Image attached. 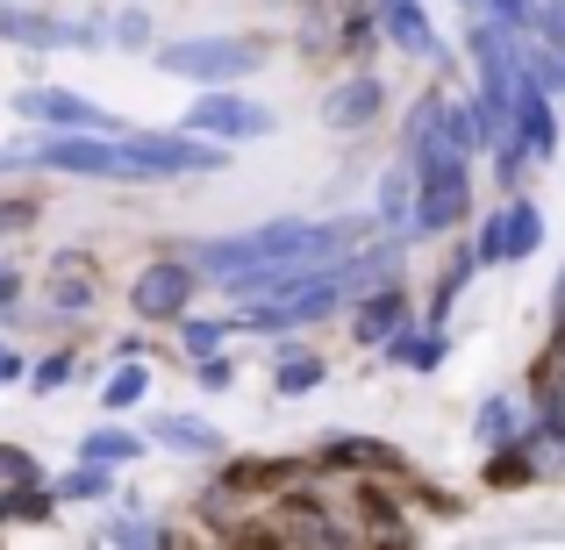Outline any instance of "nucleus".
Masks as SVG:
<instances>
[{
  "label": "nucleus",
  "mask_w": 565,
  "mask_h": 550,
  "mask_svg": "<svg viewBox=\"0 0 565 550\" xmlns=\"http://www.w3.org/2000/svg\"><path fill=\"white\" fill-rule=\"evenodd\" d=\"M344 244H351V229H330V222H265V229L201 244V265L230 279V272H258V265H279V258H330Z\"/></svg>",
  "instance_id": "nucleus-1"
},
{
  "label": "nucleus",
  "mask_w": 565,
  "mask_h": 550,
  "mask_svg": "<svg viewBox=\"0 0 565 550\" xmlns=\"http://www.w3.org/2000/svg\"><path fill=\"white\" fill-rule=\"evenodd\" d=\"M415 229H451L466 215V151H451L444 137H429V115H415Z\"/></svg>",
  "instance_id": "nucleus-2"
},
{
  "label": "nucleus",
  "mask_w": 565,
  "mask_h": 550,
  "mask_svg": "<svg viewBox=\"0 0 565 550\" xmlns=\"http://www.w3.org/2000/svg\"><path fill=\"white\" fill-rule=\"evenodd\" d=\"M186 129L193 137H215V143H250V137H265L273 129V108H258V100H236V94H201L186 108Z\"/></svg>",
  "instance_id": "nucleus-3"
},
{
  "label": "nucleus",
  "mask_w": 565,
  "mask_h": 550,
  "mask_svg": "<svg viewBox=\"0 0 565 550\" xmlns=\"http://www.w3.org/2000/svg\"><path fill=\"white\" fill-rule=\"evenodd\" d=\"M158 65L166 72H180V79H244V72H258V51L250 43H236V36H222V43H172V51H158Z\"/></svg>",
  "instance_id": "nucleus-4"
},
{
  "label": "nucleus",
  "mask_w": 565,
  "mask_h": 550,
  "mask_svg": "<svg viewBox=\"0 0 565 550\" xmlns=\"http://www.w3.org/2000/svg\"><path fill=\"white\" fill-rule=\"evenodd\" d=\"M537 244H544V222H537V207H530V201H509L480 229V258L487 265H515V258H530Z\"/></svg>",
  "instance_id": "nucleus-5"
},
{
  "label": "nucleus",
  "mask_w": 565,
  "mask_h": 550,
  "mask_svg": "<svg viewBox=\"0 0 565 550\" xmlns=\"http://www.w3.org/2000/svg\"><path fill=\"white\" fill-rule=\"evenodd\" d=\"M137 143V158H143V172L151 180H172V172H215L222 165V143H201L186 129V137H129Z\"/></svg>",
  "instance_id": "nucleus-6"
},
{
  "label": "nucleus",
  "mask_w": 565,
  "mask_h": 550,
  "mask_svg": "<svg viewBox=\"0 0 565 550\" xmlns=\"http://www.w3.org/2000/svg\"><path fill=\"white\" fill-rule=\"evenodd\" d=\"M14 115H29V122H51V129H108V115L86 108V100L65 94V86H22V94H14Z\"/></svg>",
  "instance_id": "nucleus-7"
},
{
  "label": "nucleus",
  "mask_w": 565,
  "mask_h": 550,
  "mask_svg": "<svg viewBox=\"0 0 565 550\" xmlns=\"http://www.w3.org/2000/svg\"><path fill=\"white\" fill-rule=\"evenodd\" d=\"M193 287H201V279H193L186 265H151V272L137 279V308L143 315H180L193 301Z\"/></svg>",
  "instance_id": "nucleus-8"
},
{
  "label": "nucleus",
  "mask_w": 565,
  "mask_h": 550,
  "mask_svg": "<svg viewBox=\"0 0 565 550\" xmlns=\"http://www.w3.org/2000/svg\"><path fill=\"white\" fill-rule=\"evenodd\" d=\"M380 22H386V43H401L408 57H437V29H429L423 0H380Z\"/></svg>",
  "instance_id": "nucleus-9"
},
{
  "label": "nucleus",
  "mask_w": 565,
  "mask_h": 550,
  "mask_svg": "<svg viewBox=\"0 0 565 550\" xmlns=\"http://www.w3.org/2000/svg\"><path fill=\"white\" fill-rule=\"evenodd\" d=\"M380 86L373 79H351V86H337V94H330V108H322V115H330V122L337 129H365V122H373V115H380Z\"/></svg>",
  "instance_id": "nucleus-10"
},
{
  "label": "nucleus",
  "mask_w": 565,
  "mask_h": 550,
  "mask_svg": "<svg viewBox=\"0 0 565 550\" xmlns=\"http://www.w3.org/2000/svg\"><path fill=\"white\" fill-rule=\"evenodd\" d=\"M158 443H172V451H193V457L222 451V436H215L207 422H193V414H158Z\"/></svg>",
  "instance_id": "nucleus-11"
},
{
  "label": "nucleus",
  "mask_w": 565,
  "mask_h": 550,
  "mask_svg": "<svg viewBox=\"0 0 565 550\" xmlns=\"http://www.w3.org/2000/svg\"><path fill=\"white\" fill-rule=\"evenodd\" d=\"M401 315H408V308H401V293L386 287L380 301L359 315V336H365V344H394V336H401Z\"/></svg>",
  "instance_id": "nucleus-12"
},
{
  "label": "nucleus",
  "mask_w": 565,
  "mask_h": 550,
  "mask_svg": "<svg viewBox=\"0 0 565 550\" xmlns=\"http://www.w3.org/2000/svg\"><path fill=\"white\" fill-rule=\"evenodd\" d=\"M79 451L94 457V465H129V457H143V443H137V436H122V429H94Z\"/></svg>",
  "instance_id": "nucleus-13"
},
{
  "label": "nucleus",
  "mask_w": 565,
  "mask_h": 550,
  "mask_svg": "<svg viewBox=\"0 0 565 550\" xmlns=\"http://www.w3.org/2000/svg\"><path fill=\"white\" fill-rule=\"evenodd\" d=\"M380 215L386 222H415V180L408 172H394V180L380 186Z\"/></svg>",
  "instance_id": "nucleus-14"
},
{
  "label": "nucleus",
  "mask_w": 565,
  "mask_h": 550,
  "mask_svg": "<svg viewBox=\"0 0 565 550\" xmlns=\"http://www.w3.org/2000/svg\"><path fill=\"white\" fill-rule=\"evenodd\" d=\"M100 494H108V465L86 457V472H72V479H65V500H100Z\"/></svg>",
  "instance_id": "nucleus-15"
},
{
  "label": "nucleus",
  "mask_w": 565,
  "mask_h": 550,
  "mask_svg": "<svg viewBox=\"0 0 565 550\" xmlns=\"http://www.w3.org/2000/svg\"><path fill=\"white\" fill-rule=\"evenodd\" d=\"M137 400H143V371L137 365L115 371V379H108V408H137Z\"/></svg>",
  "instance_id": "nucleus-16"
},
{
  "label": "nucleus",
  "mask_w": 565,
  "mask_h": 550,
  "mask_svg": "<svg viewBox=\"0 0 565 550\" xmlns=\"http://www.w3.org/2000/svg\"><path fill=\"white\" fill-rule=\"evenodd\" d=\"M316 379H322L316 358H287V365H279V393H301V386H316Z\"/></svg>",
  "instance_id": "nucleus-17"
},
{
  "label": "nucleus",
  "mask_w": 565,
  "mask_h": 550,
  "mask_svg": "<svg viewBox=\"0 0 565 550\" xmlns=\"http://www.w3.org/2000/svg\"><path fill=\"white\" fill-rule=\"evenodd\" d=\"M215 344H222V322H186V351L193 358H215Z\"/></svg>",
  "instance_id": "nucleus-18"
},
{
  "label": "nucleus",
  "mask_w": 565,
  "mask_h": 550,
  "mask_svg": "<svg viewBox=\"0 0 565 550\" xmlns=\"http://www.w3.org/2000/svg\"><path fill=\"white\" fill-rule=\"evenodd\" d=\"M509 422H515V414H509V408H501V400H487V408H480V443H494V436H509Z\"/></svg>",
  "instance_id": "nucleus-19"
},
{
  "label": "nucleus",
  "mask_w": 565,
  "mask_h": 550,
  "mask_svg": "<svg viewBox=\"0 0 565 550\" xmlns=\"http://www.w3.org/2000/svg\"><path fill=\"white\" fill-rule=\"evenodd\" d=\"M108 537H122V543H166V529H158V522H115Z\"/></svg>",
  "instance_id": "nucleus-20"
},
{
  "label": "nucleus",
  "mask_w": 565,
  "mask_h": 550,
  "mask_svg": "<svg viewBox=\"0 0 565 550\" xmlns=\"http://www.w3.org/2000/svg\"><path fill=\"white\" fill-rule=\"evenodd\" d=\"M494 8H501V22H523V14H530L523 0H494Z\"/></svg>",
  "instance_id": "nucleus-21"
},
{
  "label": "nucleus",
  "mask_w": 565,
  "mask_h": 550,
  "mask_svg": "<svg viewBox=\"0 0 565 550\" xmlns=\"http://www.w3.org/2000/svg\"><path fill=\"white\" fill-rule=\"evenodd\" d=\"M558 336H565V279H558Z\"/></svg>",
  "instance_id": "nucleus-22"
}]
</instances>
